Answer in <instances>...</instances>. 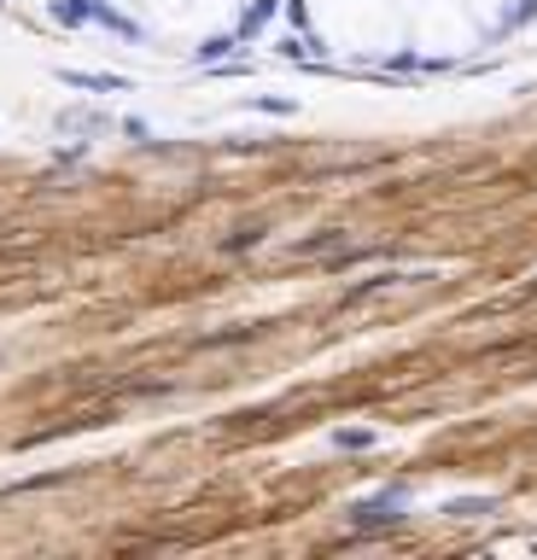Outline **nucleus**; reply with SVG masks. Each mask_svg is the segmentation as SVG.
<instances>
[{"label": "nucleus", "mask_w": 537, "mask_h": 560, "mask_svg": "<svg viewBox=\"0 0 537 560\" xmlns=\"http://www.w3.org/2000/svg\"><path fill=\"white\" fill-rule=\"evenodd\" d=\"M474 7H479V12H497V0H474Z\"/></svg>", "instance_id": "7ed1b4c3"}, {"label": "nucleus", "mask_w": 537, "mask_h": 560, "mask_svg": "<svg viewBox=\"0 0 537 560\" xmlns=\"http://www.w3.org/2000/svg\"><path fill=\"white\" fill-rule=\"evenodd\" d=\"M158 12H164L176 29H199V24H211L223 7H216V0H158Z\"/></svg>", "instance_id": "f03ea898"}, {"label": "nucleus", "mask_w": 537, "mask_h": 560, "mask_svg": "<svg viewBox=\"0 0 537 560\" xmlns=\"http://www.w3.org/2000/svg\"><path fill=\"white\" fill-rule=\"evenodd\" d=\"M415 36H421L427 53H456V47H467V36H474V24H467L462 7L432 0V7L421 12V24H415Z\"/></svg>", "instance_id": "f257e3e1"}]
</instances>
